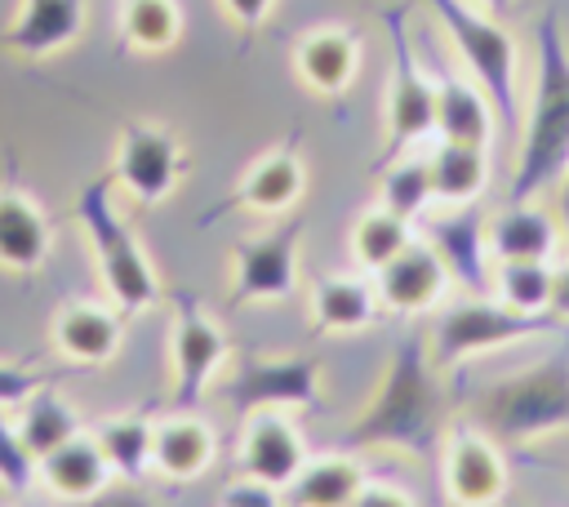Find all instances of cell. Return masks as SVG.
Here are the masks:
<instances>
[{
    "label": "cell",
    "mask_w": 569,
    "mask_h": 507,
    "mask_svg": "<svg viewBox=\"0 0 569 507\" xmlns=\"http://www.w3.org/2000/svg\"><path fill=\"white\" fill-rule=\"evenodd\" d=\"M378 289L365 271H329L316 276L307 289V316L320 334H365L378 320Z\"/></svg>",
    "instance_id": "obj_21"
},
{
    "label": "cell",
    "mask_w": 569,
    "mask_h": 507,
    "mask_svg": "<svg viewBox=\"0 0 569 507\" xmlns=\"http://www.w3.org/2000/svg\"><path fill=\"white\" fill-rule=\"evenodd\" d=\"M187 178V147L173 129L151 120H129L116 138L111 156V182L142 209L169 200L178 182Z\"/></svg>",
    "instance_id": "obj_9"
},
{
    "label": "cell",
    "mask_w": 569,
    "mask_h": 507,
    "mask_svg": "<svg viewBox=\"0 0 569 507\" xmlns=\"http://www.w3.org/2000/svg\"><path fill=\"white\" fill-rule=\"evenodd\" d=\"M44 382H49V374L0 360V409H18V405H22L36 387H44Z\"/></svg>",
    "instance_id": "obj_36"
},
{
    "label": "cell",
    "mask_w": 569,
    "mask_h": 507,
    "mask_svg": "<svg viewBox=\"0 0 569 507\" xmlns=\"http://www.w3.org/2000/svg\"><path fill=\"white\" fill-rule=\"evenodd\" d=\"M76 222L84 231V245L93 254L98 280L111 298V307H120L124 316H142L160 302V276L138 240V231L129 227V218L116 209V182L93 178L80 196H76Z\"/></svg>",
    "instance_id": "obj_3"
},
{
    "label": "cell",
    "mask_w": 569,
    "mask_h": 507,
    "mask_svg": "<svg viewBox=\"0 0 569 507\" xmlns=\"http://www.w3.org/2000/svg\"><path fill=\"white\" fill-rule=\"evenodd\" d=\"M565 231L556 209L533 200H511L489 218V254L493 262H560Z\"/></svg>",
    "instance_id": "obj_18"
},
{
    "label": "cell",
    "mask_w": 569,
    "mask_h": 507,
    "mask_svg": "<svg viewBox=\"0 0 569 507\" xmlns=\"http://www.w3.org/2000/svg\"><path fill=\"white\" fill-rule=\"evenodd\" d=\"M436 138L471 142V147H493L498 138V111L489 93L462 71L436 76Z\"/></svg>",
    "instance_id": "obj_23"
},
{
    "label": "cell",
    "mask_w": 569,
    "mask_h": 507,
    "mask_svg": "<svg viewBox=\"0 0 569 507\" xmlns=\"http://www.w3.org/2000/svg\"><path fill=\"white\" fill-rule=\"evenodd\" d=\"M436 245V254L445 258L453 285H462L467 294H489V276H493V254H489V218L476 205L462 209H445V213H427V227L418 231Z\"/></svg>",
    "instance_id": "obj_15"
},
{
    "label": "cell",
    "mask_w": 569,
    "mask_h": 507,
    "mask_svg": "<svg viewBox=\"0 0 569 507\" xmlns=\"http://www.w3.org/2000/svg\"><path fill=\"white\" fill-rule=\"evenodd\" d=\"M76 507H156V498L142 494V485H133V480H111L102 494H93Z\"/></svg>",
    "instance_id": "obj_37"
},
{
    "label": "cell",
    "mask_w": 569,
    "mask_h": 507,
    "mask_svg": "<svg viewBox=\"0 0 569 507\" xmlns=\"http://www.w3.org/2000/svg\"><path fill=\"white\" fill-rule=\"evenodd\" d=\"M325 391V360L307 351H284V356H249L240 369L222 382V400L236 418H249L258 409H311Z\"/></svg>",
    "instance_id": "obj_8"
},
{
    "label": "cell",
    "mask_w": 569,
    "mask_h": 507,
    "mask_svg": "<svg viewBox=\"0 0 569 507\" xmlns=\"http://www.w3.org/2000/svg\"><path fill=\"white\" fill-rule=\"evenodd\" d=\"M120 36L133 53H169L182 40L178 0H120Z\"/></svg>",
    "instance_id": "obj_33"
},
{
    "label": "cell",
    "mask_w": 569,
    "mask_h": 507,
    "mask_svg": "<svg viewBox=\"0 0 569 507\" xmlns=\"http://www.w3.org/2000/svg\"><path fill=\"white\" fill-rule=\"evenodd\" d=\"M373 289H378V307L405 320L431 316L445 307L453 276L445 267V258L436 254V245L427 236H413L409 249H400L382 271H373Z\"/></svg>",
    "instance_id": "obj_13"
},
{
    "label": "cell",
    "mask_w": 569,
    "mask_h": 507,
    "mask_svg": "<svg viewBox=\"0 0 569 507\" xmlns=\"http://www.w3.org/2000/svg\"><path fill=\"white\" fill-rule=\"evenodd\" d=\"M556 329H560L556 316H525V311L502 307L493 294H467V298L445 302L436 311V325H431L427 342H431L436 369L445 374V369H458V365H467L476 356L547 338Z\"/></svg>",
    "instance_id": "obj_6"
},
{
    "label": "cell",
    "mask_w": 569,
    "mask_h": 507,
    "mask_svg": "<svg viewBox=\"0 0 569 507\" xmlns=\"http://www.w3.org/2000/svg\"><path fill=\"white\" fill-rule=\"evenodd\" d=\"M18 436H22V445L36 454V463L44 458V454H53L58 445H67L71 436H80L84 431V422H80V414L44 382V387H36L22 405H18Z\"/></svg>",
    "instance_id": "obj_31"
},
{
    "label": "cell",
    "mask_w": 569,
    "mask_h": 507,
    "mask_svg": "<svg viewBox=\"0 0 569 507\" xmlns=\"http://www.w3.org/2000/svg\"><path fill=\"white\" fill-rule=\"evenodd\" d=\"M378 205L400 213L405 222L418 227V218H427L436 209L431 196V169H427V147L422 151H405L378 165Z\"/></svg>",
    "instance_id": "obj_29"
},
{
    "label": "cell",
    "mask_w": 569,
    "mask_h": 507,
    "mask_svg": "<svg viewBox=\"0 0 569 507\" xmlns=\"http://www.w3.org/2000/svg\"><path fill=\"white\" fill-rule=\"evenodd\" d=\"M84 18H89L84 0H18V13L0 31V44L13 58L40 62V58H53L67 44H76L84 31Z\"/></svg>",
    "instance_id": "obj_17"
},
{
    "label": "cell",
    "mask_w": 569,
    "mask_h": 507,
    "mask_svg": "<svg viewBox=\"0 0 569 507\" xmlns=\"http://www.w3.org/2000/svg\"><path fill=\"white\" fill-rule=\"evenodd\" d=\"M427 169H431L436 209H462V205H476L485 196L493 160H489V147L431 138L427 142Z\"/></svg>",
    "instance_id": "obj_26"
},
{
    "label": "cell",
    "mask_w": 569,
    "mask_h": 507,
    "mask_svg": "<svg viewBox=\"0 0 569 507\" xmlns=\"http://www.w3.org/2000/svg\"><path fill=\"white\" fill-rule=\"evenodd\" d=\"M551 316L560 325H569V258L556 262V298H551Z\"/></svg>",
    "instance_id": "obj_40"
},
{
    "label": "cell",
    "mask_w": 569,
    "mask_h": 507,
    "mask_svg": "<svg viewBox=\"0 0 569 507\" xmlns=\"http://www.w3.org/2000/svg\"><path fill=\"white\" fill-rule=\"evenodd\" d=\"M231 356V342L222 325L196 302L178 298L173 302V325H169V374H173V409H196L213 382L222 378V365Z\"/></svg>",
    "instance_id": "obj_10"
},
{
    "label": "cell",
    "mask_w": 569,
    "mask_h": 507,
    "mask_svg": "<svg viewBox=\"0 0 569 507\" xmlns=\"http://www.w3.org/2000/svg\"><path fill=\"white\" fill-rule=\"evenodd\" d=\"M218 507H289L284 503V489L280 485H267V480H253V476H240L222 485V498Z\"/></svg>",
    "instance_id": "obj_35"
},
{
    "label": "cell",
    "mask_w": 569,
    "mask_h": 507,
    "mask_svg": "<svg viewBox=\"0 0 569 507\" xmlns=\"http://www.w3.org/2000/svg\"><path fill=\"white\" fill-rule=\"evenodd\" d=\"M489 294L525 316H551L556 298V262H493Z\"/></svg>",
    "instance_id": "obj_32"
},
{
    "label": "cell",
    "mask_w": 569,
    "mask_h": 507,
    "mask_svg": "<svg viewBox=\"0 0 569 507\" xmlns=\"http://www.w3.org/2000/svg\"><path fill=\"white\" fill-rule=\"evenodd\" d=\"M351 507H418V503H413V494H409L405 485H391V480H365Z\"/></svg>",
    "instance_id": "obj_38"
},
{
    "label": "cell",
    "mask_w": 569,
    "mask_h": 507,
    "mask_svg": "<svg viewBox=\"0 0 569 507\" xmlns=\"http://www.w3.org/2000/svg\"><path fill=\"white\" fill-rule=\"evenodd\" d=\"M391 27V71L382 89V160L422 151L436 138V76L413 53L409 27L400 13L387 18Z\"/></svg>",
    "instance_id": "obj_7"
},
{
    "label": "cell",
    "mask_w": 569,
    "mask_h": 507,
    "mask_svg": "<svg viewBox=\"0 0 569 507\" xmlns=\"http://www.w3.org/2000/svg\"><path fill=\"white\" fill-rule=\"evenodd\" d=\"M360 36L338 22L307 27L293 40V76L316 98H342L360 76Z\"/></svg>",
    "instance_id": "obj_16"
},
{
    "label": "cell",
    "mask_w": 569,
    "mask_h": 507,
    "mask_svg": "<svg viewBox=\"0 0 569 507\" xmlns=\"http://www.w3.org/2000/svg\"><path fill=\"white\" fill-rule=\"evenodd\" d=\"M556 196V218H560V231H565V249H569V169L560 173V182L551 187Z\"/></svg>",
    "instance_id": "obj_41"
},
{
    "label": "cell",
    "mask_w": 569,
    "mask_h": 507,
    "mask_svg": "<svg viewBox=\"0 0 569 507\" xmlns=\"http://www.w3.org/2000/svg\"><path fill=\"white\" fill-rule=\"evenodd\" d=\"M440 27V36L449 40L453 58L467 67V76L489 93L493 111H498V129H507L516 138L520 129V40L507 27V18H493L485 9H476L471 0H422Z\"/></svg>",
    "instance_id": "obj_4"
},
{
    "label": "cell",
    "mask_w": 569,
    "mask_h": 507,
    "mask_svg": "<svg viewBox=\"0 0 569 507\" xmlns=\"http://www.w3.org/2000/svg\"><path fill=\"white\" fill-rule=\"evenodd\" d=\"M440 485L453 507H498L507 494V454L480 427H449L440 449Z\"/></svg>",
    "instance_id": "obj_12"
},
{
    "label": "cell",
    "mask_w": 569,
    "mask_h": 507,
    "mask_svg": "<svg viewBox=\"0 0 569 507\" xmlns=\"http://www.w3.org/2000/svg\"><path fill=\"white\" fill-rule=\"evenodd\" d=\"M298 245L302 218H289L262 236L231 245V302H284L298 289Z\"/></svg>",
    "instance_id": "obj_11"
},
{
    "label": "cell",
    "mask_w": 569,
    "mask_h": 507,
    "mask_svg": "<svg viewBox=\"0 0 569 507\" xmlns=\"http://www.w3.org/2000/svg\"><path fill=\"white\" fill-rule=\"evenodd\" d=\"M302 191H307V165L298 160V151L271 147L240 173L231 205L244 213H258V218H284L298 209Z\"/></svg>",
    "instance_id": "obj_20"
},
{
    "label": "cell",
    "mask_w": 569,
    "mask_h": 507,
    "mask_svg": "<svg viewBox=\"0 0 569 507\" xmlns=\"http://www.w3.org/2000/svg\"><path fill=\"white\" fill-rule=\"evenodd\" d=\"M445 391H440V369L431 360L427 334H405L365 409L347 427L351 449H396V454H436L445 440Z\"/></svg>",
    "instance_id": "obj_1"
},
{
    "label": "cell",
    "mask_w": 569,
    "mask_h": 507,
    "mask_svg": "<svg viewBox=\"0 0 569 507\" xmlns=\"http://www.w3.org/2000/svg\"><path fill=\"white\" fill-rule=\"evenodd\" d=\"M49 338H53L58 356L71 365H107V360H116V351L124 342V311L111 302H89V298L67 302V307H58Z\"/></svg>",
    "instance_id": "obj_19"
},
{
    "label": "cell",
    "mask_w": 569,
    "mask_h": 507,
    "mask_svg": "<svg viewBox=\"0 0 569 507\" xmlns=\"http://www.w3.org/2000/svg\"><path fill=\"white\" fill-rule=\"evenodd\" d=\"M36 480H40V471H36V454L22 445L18 422H9V418L0 414V485L13 489V494H27Z\"/></svg>",
    "instance_id": "obj_34"
},
{
    "label": "cell",
    "mask_w": 569,
    "mask_h": 507,
    "mask_svg": "<svg viewBox=\"0 0 569 507\" xmlns=\"http://www.w3.org/2000/svg\"><path fill=\"white\" fill-rule=\"evenodd\" d=\"M89 431L98 436L116 480L142 485L151 476V449H156V418L151 414H111Z\"/></svg>",
    "instance_id": "obj_28"
},
{
    "label": "cell",
    "mask_w": 569,
    "mask_h": 507,
    "mask_svg": "<svg viewBox=\"0 0 569 507\" xmlns=\"http://www.w3.org/2000/svg\"><path fill=\"white\" fill-rule=\"evenodd\" d=\"M36 471H40V485L53 494V498H62V503H84V498H93V494H102L116 476H111V463H107V454H102V445H98V436L84 427L80 436H71L67 445H58L53 454H44L40 463H36Z\"/></svg>",
    "instance_id": "obj_24"
},
{
    "label": "cell",
    "mask_w": 569,
    "mask_h": 507,
    "mask_svg": "<svg viewBox=\"0 0 569 507\" xmlns=\"http://www.w3.org/2000/svg\"><path fill=\"white\" fill-rule=\"evenodd\" d=\"M213 458H218V436L196 409H173L156 418V449H151L156 476L173 485H191L213 467Z\"/></svg>",
    "instance_id": "obj_22"
},
{
    "label": "cell",
    "mask_w": 569,
    "mask_h": 507,
    "mask_svg": "<svg viewBox=\"0 0 569 507\" xmlns=\"http://www.w3.org/2000/svg\"><path fill=\"white\" fill-rule=\"evenodd\" d=\"M476 418L502 445H529L569 431V351H551L516 374H502L476 400Z\"/></svg>",
    "instance_id": "obj_5"
},
{
    "label": "cell",
    "mask_w": 569,
    "mask_h": 507,
    "mask_svg": "<svg viewBox=\"0 0 569 507\" xmlns=\"http://www.w3.org/2000/svg\"><path fill=\"white\" fill-rule=\"evenodd\" d=\"M569 169V40L556 13L538 18L533 31V80L520 107L511 200H533Z\"/></svg>",
    "instance_id": "obj_2"
},
{
    "label": "cell",
    "mask_w": 569,
    "mask_h": 507,
    "mask_svg": "<svg viewBox=\"0 0 569 507\" xmlns=\"http://www.w3.org/2000/svg\"><path fill=\"white\" fill-rule=\"evenodd\" d=\"M218 9L227 13V22H236L240 31L262 27L276 13V0H218Z\"/></svg>",
    "instance_id": "obj_39"
},
{
    "label": "cell",
    "mask_w": 569,
    "mask_h": 507,
    "mask_svg": "<svg viewBox=\"0 0 569 507\" xmlns=\"http://www.w3.org/2000/svg\"><path fill=\"white\" fill-rule=\"evenodd\" d=\"M53 227L22 187H0V267L31 276L49 262Z\"/></svg>",
    "instance_id": "obj_25"
},
{
    "label": "cell",
    "mask_w": 569,
    "mask_h": 507,
    "mask_svg": "<svg viewBox=\"0 0 569 507\" xmlns=\"http://www.w3.org/2000/svg\"><path fill=\"white\" fill-rule=\"evenodd\" d=\"M365 463L351 454H320L307 458V467L289 480L284 503L289 507H351L365 485Z\"/></svg>",
    "instance_id": "obj_27"
},
{
    "label": "cell",
    "mask_w": 569,
    "mask_h": 507,
    "mask_svg": "<svg viewBox=\"0 0 569 507\" xmlns=\"http://www.w3.org/2000/svg\"><path fill=\"white\" fill-rule=\"evenodd\" d=\"M240 440H236V471L289 489V480L307 467V440L298 422L284 409H258L240 418Z\"/></svg>",
    "instance_id": "obj_14"
},
{
    "label": "cell",
    "mask_w": 569,
    "mask_h": 507,
    "mask_svg": "<svg viewBox=\"0 0 569 507\" xmlns=\"http://www.w3.org/2000/svg\"><path fill=\"white\" fill-rule=\"evenodd\" d=\"M413 236H418L413 222H405L400 213H391V209H382V205H369V209L351 222V231H347V249H351L356 271L373 276V271H382L400 249H409Z\"/></svg>",
    "instance_id": "obj_30"
},
{
    "label": "cell",
    "mask_w": 569,
    "mask_h": 507,
    "mask_svg": "<svg viewBox=\"0 0 569 507\" xmlns=\"http://www.w3.org/2000/svg\"><path fill=\"white\" fill-rule=\"evenodd\" d=\"M471 4H476V9H485V13H493V18H507L520 0H471Z\"/></svg>",
    "instance_id": "obj_42"
}]
</instances>
